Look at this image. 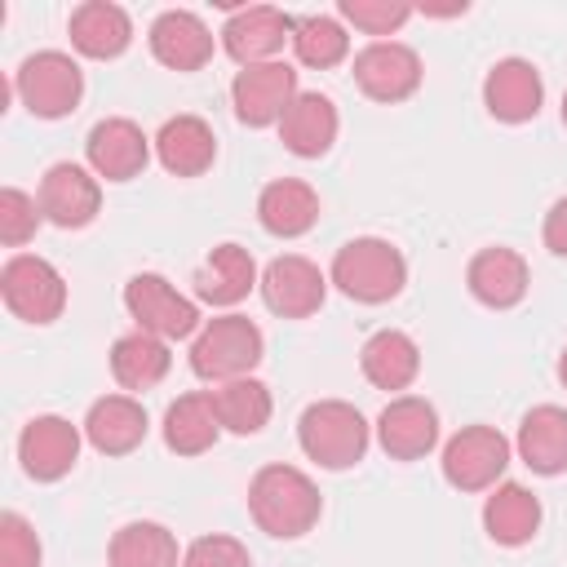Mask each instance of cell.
Returning <instances> with one entry per match:
<instances>
[{
  "mask_svg": "<svg viewBox=\"0 0 567 567\" xmlns=\"http://www.w3.org/2000/svg\"><path fill=\"white\" fill-rule=\"evenodd\" d=\"M439 465L456 492H487L509 465V439L496 425H465L443 443Z\"/></svg>",
  "mask_w": 567,
  "mask_h": 567,
  "instance_id": "obj_8",
  "label": "cell"
},
{
  "mask_svg": "<svg viewBox=\"0 0 567 567\" xmlns=\"http://www.w3.org/2000/svg\"><path fill=\"white\" fill-rule=\"evenodd\" d=\"M155 155L173 177H199L217 159V133L199 115H173L155 133Z\"/></svg>",
  "mask_w": 567,
  "mask_h": 567,
  "instance_id": "obj_24",
  "label": "cell"
},
{
  "mask_svg": "<svg viewBox=\"0 0 567 567\" xmlns=\"http://www.w3.org/2000/svg\"><path fill=\"white\" fill-rule=\"evenodd\" d=\"M558 381L567 385V346H563V354H558Z\"/></svg>",
  "mask_w": 567,
  "mask_h": 567,
  "instance_id": "obj_39",
  "label": "cell"
},
{
  "mask_svg": "<svg viewBox=\"0 0 567 567\" xmlns=\"http://www.w3.org/2000/svg\"><path fill=\"white\" fill-rule=\"evenodd\" d=\"M297 97V71L288 62H257V66H239V75L230 80V106L235 120L248 128H266L279 124L284 111Z\"/></svg>",
  "mask_w": 567,
  "mask_h": 567,
  "instance_id": "obj_9",
  "label": "cell"
},
{
  "mask_svg": "<svg viewBox=\"0 0 567 567\" xmlns=\"http://www.w3.org/2000/svg\"><path fill=\"white\" fill-rule=\"evenodd\" d=\"M146 430V408L133 394H102L84 416V439L102 456H128L133 447H142Z\"/></svg>",
  "mask_w": 567,
  "mask_h": 567,
  "instance_id": "obj_20",
  "label": "cell"
},
{
  "mask_svg": "<svg viewBox=\"0 0 567 567\" xmlns=\"http://www.w3.org/2000/svg\"><path fill=\"white\" fill-rule=\"evenodd\" d=\"M514 447L532 474H545V478L563 474L567 470V408H558V403L532 408L518 425Z\"/></svg>",
  "mask_w": 567,
  "mask_h": 567,
  "instance_id": "obj_26",
  "label": "cell"
},
{
  "mask_svg": "<svg viewBox=\"0 0 567 567\" xmlns=\"http://www.w3.org/2000/svg\"><path fill=\"white\" fill-rule=\"evenodd\" d=\"M248 514L266 536L297 540L319 523L323 496L297 465H261L248 483Z\"/></svg>",
  "mask_w": 567,
  "mask_h": 567,
  "instance_id": "obj_1",
  "label": "cell"
},
{
  "mask_svg": "<svg viewBox=\"0 0 567 567\" xmlns=\"http://www.w3.org/2000/svg\"><path fill=\"white\" fill-rule=\"evenodd\" d=\"M563 124H567V93H563Z\"/></svg>",
  "mask_w": 567,
  "mask_h": 567,
  "instance_id": "obj_40",
  "label": "cell"
},
{
  "mask_svg": "<svg viewBox=\"0 0 567 567\" xmlns=\"http://www.w3.org/2000/svg\"><path fill=\"white\" fill-rule=\"evenodd\" d=\"M332 284H337L350 301L381 306V301H390V297L403 292V284H408V261H403V252H399L390 239L359 235V239H350V244L337 248V257H332Z\"/></svg>",
  "mask_w": 567,
  "mask_h": 567,
  "instance_id": "obj_3",
  "label": "cell"
},
{
  "mask_svg": "<svg viewBox=\"0 0 567 567\" xmlns=\"http://www.w3.org/2000/svg\"><path fill=\"white\" fill-rule=\"evenodd\" d=\"M292 53H297L301 66L328 71V66L346 62L350 35H346V27H341L337 18H328V13H306V18H297V27H292Z\"/></svg>",
  "mask_w": 567,
  "mask_h": 567,
  "instance_id": "obj_33",
  "label": "cell"
},
{
  "mask_svg": "<svg viewBox=\"0 0 567 567\" xmlns=\"http://www.w3.org/2000/svg\"><path fill=\"white\" fill-rule=\"evenodd\" d=\"M71 44L93 62H111L133 44V18L111 0H84L71 9Z\"/></svg>",
  "mask_w": 567,
  "mask_h": 567,
  "instance_id": "obj_21",
  "label": "cell"
},
{
  "mask_svg": "<svg viewBox=\"0 0 567 567\" xmlns=\"http://www.w3.org/2000/svg\"><path fill=\"white\" fill-rule=\"evenodd\" d=\"M124 310L137 323V332H151L159 341H182L199 332V306L155 270H142L124 284Z\"/></svg>",
  "mask_w": 567,
  "mask_h": 567,
  "instance_id": "obj_7",
  "label": "cell"
},
{
  "mask_svg": "<svg viewBox=\"0 0 567 567\" xmlns=\"http://www.w3.org/2000/svg\"><path fill=\"white\" fill-rule=\"evenodd\" d=\"M44 213H40V199H31L27 190L18 186H4L0 190V244L4 248H22L35 230H40Z\"/></svg>",
  "mask_w": 567,
  "mask_h": 567,
  "instance_id": "obj_34",
  "label": "cell"
},
{
  "mask_svg": "<svg viewBox=\"0 0 567 567\" xmlns=\"http://www.w3.org/2000/svg\"><path fill=\"white\" fill-rule=\"evenodd\" d=\"M261 354H266V337L248 315H217L190 341V372L199 381L226 385V381L252 377Z\"/></svg>",
  "mask_w": 567,
  "mask_h": 567,
  "instance_id": "obj_2",
  "label": "cell"
},
{
  "mask_svg": "<svg viewBox=\"0 0 567 567\" xmlns=\"http://www.w3.org/2000/svg\"><path fill=\"white\" fill-rule=\"evenodd\" d=\"M84 155H89V168L97 177H106V182H133L151 164V137L133 120L111 115V120H97L89 128Z\"/></svg>",
  "mask_w": 567,
  "mask_h": 567,
  "instance_id": "obj_14",
  "label": "cell"
},
{
  "mask_svg": "<svg viewBox=\"0 0 567 567\" xmlns=\"http://www.w3.org/2000/svg\"><path fill=\"white\" fill-rule=\"evenodd\" d=\"M527 284H532L527 261H523L514 248H483V252H474L470 266H465V288H470V297H474L478 306H487V310H509V306H518V301L527 297Z\"/></svg>",
  "mask_w": 567,
  "mask_h": 567,
  "instance_id": "obj_19",
  "label": "cell"
},
{
  "mask_svg": "<svg viewBox=\"0 0 567 567\" xmlns=\"http://www.w3.org/2000/svg\"><path fill=\"white\" fill-rule=\"evenodd\" d=\"M297 18H288L275 4H244L226 18L221 27V49L239 62V66H257V62H275V53L292 40Z\"/></svg>",
  "mask_w": 567,
  "mask_h": 567,
  "instance_id": "obj_13",
  "label": "cell"
},
{
  "mask_svg": "<svg viewBox=\"0 0 567 567\" xmlns=\"http://www.w3.org/2000/svg\"><path fill=\"white\" fill-rule=\"evenodd\" d=\"M354 84L372 102H385V106L408 102L421 89V58L399 40H372L368 49L354 53Z\"/></svg>",
  "mask_w": 567,
  "mask_h": 567,
  "instance_id": "obj_10",
  "label": "cell"
},
{
  "mask_svg": "<svg viewBox=\"0 0 567 567\" xmlns=\"http://www.w3.org/2000/svg\"><path fill=\"white\" fill-rule=\"evenodd\" d=\"M13 93L35 120H62L84 97V71L62 49H40L13 71Z\"/></svg>",
  "mask_w": 567,
  "mask_h": 567,
  "instance_id": "obj_5",
  "label": "cell"
},
{
  "mask_svg": "<svg viewBox=\"0 0 567 567\" xmlns=\"http://www.w3.org/2000/svg\"><path fill=\"white\" fill-rule=\"evenodd\" d=\"M102 208V186H97V173H89L84 164H53L44 177H40V213L44 221L62 226V230H80L97 217Z\"/></svg>",
  "mask_w": 567,
  "mask_h": 567,
  "instance_id": "obj_15",
  "label": "cell"
},
{
  "mask_svg": "<svg viewBox=\"0 0 567 567\" xmlns=\"http://www.w3.org/2000/svg\"><path fill=\"white\" fill-rule=\"evenodd\" d=\"M213 408H217L221 430H230V434H257V430H266V421L275 412V399H270L266 381L239 377V381H226V385L213 390Z\"/></svg>",
  "mask_w": 567,
  "mask_h": 567,
  "instance_id": "obj_32",
  "label": "cell"
},
{
  "mask_svg": "<svg viewBox=\"0 0 567 567\" xmlns=\"http://www.w3.org/2000/svg\"><path fill=\"white\" fill-rule=\"evenodd\" d=\"M483 532L505 545L518 549L540 532V501L536 492H527L523 483H496L492 496L483 501Z\"/></svg>",
  "mask_w": 567,
  "mask_h": 567,
  "instance_id": "obj_27",
  "label": "cell"
},
{
  "mask_svg": "<svg viewBox=\"0 0 567 567\" xmlns=\"http://www.w3.org/2000/svg\"><path fill=\"white\" fill-rule=\"evenodd\" d=\"M341 18L368 35H390L412 18V4H403V0H341Z\"/></svg>",
  "mask_w": 567,
  "mask_h": 567,
  "instance_id": "obj_35",
  "label": "cell"
},
{
  "mask_svg": "<svg viewBox=\"0 0 567 567\" xmlns=\"http://www.w3.org/2000/svg\"><path fill=\"white\" fill-rule=\"evenodd\" d=\"M0 567H40V536L18 509L0 514Z\"/></svg>",
  "mask_w": 567,
  "mask_h": 567,
  "instance_id": "obj_36",
  "label": "cell"
},
{
  "mask_svg": "<svg viewBox=\"0 0 567 567\" xmlns=\"http://www.w3.org/2000/svg\"><path fill=\"white\" fill-rule=\"evenodd\" d=\"M377 443L390 461H421L439 447V412L416 394H399L377 416Z\"/></svg>",
  "mask_w": 567,
  "mask_h": 567,
  "instance_id": "obj_16",
  "label": "cell"
},
{
  "mask_svg": "<svg viewBox=\"0 0 567 567\" xmlns=\"http://www.w3.org/2000/svg\"><path fill=\"white\" fill-rule=\"evenodd\" d=\"M337 128H341V120H337L332 97H323V93H297L292 106L279 120V142L297 159H319V155L332 151Z\"/></svg>",
  "mask_w": 567,
  "mask_h": 567,
  "instance_id": "obj_23",
  "label": "cell"
},
{
  "mask_svg": "<svg viewBox=\"0 0 567 567\" xmlns=\"http://www.w3.org/2000/svg\"><path fill=\"white\" fill-rule=\"evenodd\" d=\"M221 434V421H217V408H213V390H190V394H177L164 412V443L168 452L177 456H199L217 443Z\"/></svg>",
  "mask_w": 567,
  "mask_h": 567,
  "instance_id": "obj_29",
  "label": "cell"
},
{
  "mask_svg": "<svg viewBox=\"0 0 567 567\" xmlns=\"http://www.w3.org/2000/svg\"><path fill=\"white\" fill-rule=\"evenodd\" d=\"M106 558H111V567H182V558H177V536H173L164 523H151V518L124 523V527L111 536Z\"/></svg>",
  "mask_w": 567,
  "mask_h": 567,
  "instance_id": "obj_31",
  "label": "cell"
},
{
  "mask_svg": "<svg viewBox=\"0 0 567 567\" xmlns=\"http://www.w3.org/2000/svg\"><path fill=\"white\" fill-rule=\"evenodd\" d=\"M257 221L275 239H297L319 221V195L301 177H275L257 195Z\"/></svg>",
  "mask_w": 567,
  "mask_h": 567,
  "instance_id": "obj_22",
  "label": "cell"
},
{
  "mask_svg": "<svg viewBox=\"0 0 567 567\" xmlns=\"http://www.w3.org/2000/svg\"><path fill=\"white\" fill-rule=\"evenodd\" d=\"M146 40H151L155 62L168 66V71H199L213 58V31L190 9H164L151 22V35Z\"/></svg>",
  "mask_w": 567,
  "mask_h": 567,
  "instance_id": "obj_18",
  "label": "cell"
},
{
  "mask_svg": "<svg viewBox=\"0 0 567 567\" xmlns=\"http://www.w3.org/2000/svg\"><path fill=\"white\" fill-rule=\"evenodd\" d=\"M261 301L279 315V319H310L319 306H323V297H328V279H323V270L310 261V257H301V252H284V257H275L266 270H261Z\"/></svg>",
  "mask_w": 567,
  "mask_h": 567,
  "instance_id": "obj_11",
  "label": "cell"
},
{
  "mask_svg": "<svg viewBox=\"0 0 567 567\" xmlns=\"http://www.w3.org/2000/svg\"><path fill=\"white\" fill-rule=\"evenodd\" d=\"M540 102H545V84H540V71L527 58H501L483 80V106L501 124L536 120Z\"/></svg>",
  "mask_w": 567,
  "mask_h": 567,
  "instance_id": "obj_17",
  "label": "cell"
},
{
  "mask_svg": "<svg viewBox=\"0 0 567 567\" xmlns=\"http://www.w3.org/2000/svg\"><path fill=\"white\" fill-rule=\"evenodd\" d=\"M368 439H372V430H368L363 412L354 403H346V399H319L297 421L301 452L315 465H323V470H350V465H359L363 452H368Z\"/></svg>",
  "mask_w": 567,
  "mask_h": 567,
  "instance_id": "obj_4",
  "label": "cell"
},
{
  "mask_svg": "<svg viewBox=\"0 0 567 567\" xmlns=\"http://www.w3.org/2000/svg\"><path fill=\"white\" fill-rule=\"evenodd\" d=\"M168 368H173L168 341H159L151 332H128L111 346V377L124 390H151L168 377Z\"/></svg>",
  "mask_w": 567,
  "mask_h": 567,
  "instance_id": "obj_30",
  "label": "cell"
},
{
  "mask_svg": "<svg viewBox=\"0 0 567 567\" xmlns=\"http://www.w3.org/2000/svg\"><path fill=\"white\" fill-rule=\"evenodd\" d=\"M18 461L27 470V478L35 483H58L75 470L80 461V425H71L66 416H31L18 434Z\"/></svg>",
  "mask_w": 567,
  "mask_h": 567,
  "instance_id": "obj_12",
  "label": "cell"
},
{
  "mask_svg": "<svg viewBox=\"0 0 567 567\" xmlns=\"http://www.w3.org/2000/svg\"><path fill=\"white\" fill-rule=\"evenodd\" d=\"M182 567H252V554H248L244 540L213 532V536H199V540L186 545Z\"/></svg>",
  "mask_w": 567,
  "mask_h": 567,
  "instance_id": "obj_37",
  "label": "cell"
},
{
  "mask_svg": "<svg viewBox=\"0 0 567 567\" xmlns=\"http://www.w3.org/2000/svg\"><path fill=\"white\" fill-rule=\"evenodd\" d=\"M359 368L377 390H408L416 381V372H421V350H416V341L408 332L381 328V332H372L363 341Z\"/></svg>",
  "mask_w": 567,
  "mask_h": 567,
  "instance_id": "obj_28",
  "label": "cell"
},
{
  "mask_svg": "<svg viewBox=\"0 0 567 567\" xmlns=\"http://www.w3.org/2000/svg\"><path fill=\"white\" fill-rule=\"evenodd\" d=\"M540 235H545V248H549L554 257H567V195H563V199H554V208L545 213Z\"/></svg>",
  "mask_w": 567,
  "mask_h": 567,
  "instance_id": "obj_38",
  "label": "cell"
},
{
  "mask_svg": "<svg viewBox=\"0 0 567 567\" xmlns=\"http://www.w3.org/2000/svg\"><path fill=\"white\" fill-rule=\"evenodd\" d=\"M0 297L9 315L22 323H53L66 310V279L58 275L53 261L35 252H18L0 270Z\"/></svg>",
  "mask_w": 567,
  "mask_h": 567,
  "instance_id": "obj_6",
  "label": "cell"
},
{
  "mask_svg": "<svg viewBox=\"0 0 567 567\" xmlns=\"http://www.w3.org/2000/svg\"><path fill=\"white\" fill-rule=\"evenodd\" d=\"M257 284V261L239 244H217L195 270V297L208 306H239Z\"/></svg>",
  "mask_w": 567,
  "mask_h": 567,
  "instance_id": "obj_25",
  "label": "cell"
}]
</instances>
